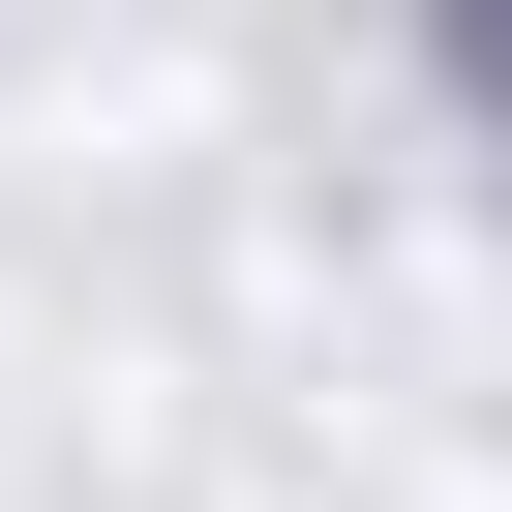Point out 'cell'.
<instances>
[{"label":"cell","instance_id":"obj_1","mask_svg":"<svg viewBox=\"0 0 512 512\" xmlns=\"http://www.w3.org/2000/svg\"><path fill=\"white\" fill-rule=\"evenodd\" d=\"M482 61H512V0H482Z\"/></svg>","mask_w":512,"mask_h":512}]
</instances>
